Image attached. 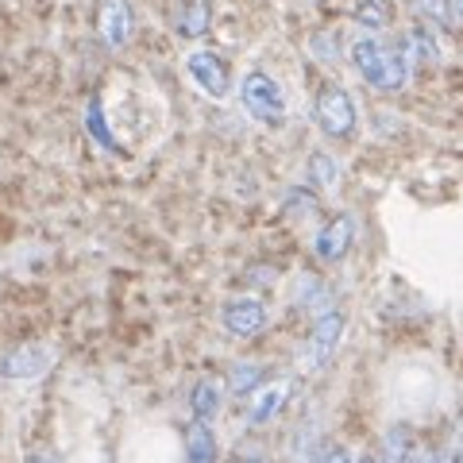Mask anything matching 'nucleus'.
<instances>
[{
	"label": "nucleus",
	"mask_w": 463,
	"mask_h": 463,
	"mask_svg": "<svg viewBox=\"0 0 463 463\" xmlns=\"http://www.w3.org/2000/svg\"><path fill=\"white\" fill-rule=\"evenodd\" d=\"M221 405H224V383L216 374H201L190 390V413L197 421H213L221 413Z\"/></svg>",
	"instance_id": "obj_15"
},
{
	"label": "nucleus",
	"mask_w": 463,
	"mask_h": 463,
	"mask_svg": "<svg viewBox=\"0 0 463 463\" xmlns=\"http://www.w3.org/2000/svg\"><path fill=\"white\" fill-rule=\"evenodd\" d=\"M182 448H185V463H221V444H216L213 421L190 417L182 429Z\"/></svg>",
	"instance_id": "obj_11"
},
{
	"label": "nucleus",
	"mask_w": 463,
	"mask_h": 463,
	"mask_svg": "<svg viewBox=\"0 0 463 463\" xmlns=\"http://www.w3.org/2000/svg\"><path fill=\"white\" fill-rule=\"evenodd\" d=\"M24 463H62V456L54 452V448H47V444H39V448H27V456H24Z\"/></svg>",
	"instance_id": "obj_25"
},
{
	"label": "nucleus",
	"mask_w": 463,
	"mask_h": 463,
	"mask_svg": "<svg viewBox=\"0 0 463 463\" xmlns=\"http://www.w3.org/2000/svg\"><path fill=\"white\" fill-rule=\"evenodd\" d=\"M417 437L410 425H390L386 437H383V452H379V463H410L413 452H417Z\"/></svg>",
	"instance_id": "obj_19"
},
{
	"label": "nucleus",
	"mask_w": 463,
	"mask_h": 463,
	"mask_svg": "<svg viewBox=\"0 0 463 463\" xmlns=\"http://www.w3.org/2000/svg\"><path fill=\"white\" fill-rule=\"evenodd\" d=\"M309 51L321 58V62H340V39H336V32H332V27L317 32V35L309 39Z\"/></svg>",
	"instance_id": "obj_23"
},
{
	"label": "nucleus",
	"mask_w": 463,
	"mask_h": 463,
	"mask_svg": "<svg viewBox=\"0 0 463 463\" xmlns=\"http://www.w3.org/2000/svg\"><path fill=\"white\" fill-rule=\"evenodd\" d=\"M282 209L294 216V221H306V216H313L317 209H321V197H317L313 185H294V190H286Z\"/></svg>",
	"instance_id": "obj_22"
},
{
	"label": "nucleus",
	"mask_w": 463,
	"mask_h": 463,
	"mask_svg": "<svg viewBox=\"0 0 463 463\" xmlns=\"http://www.w3.org/2000/svg\"><path fill=\"white\" fill-rule=\"evenodd\" d=\"M286 398H289V383H263L248 398V425L259 429V425H267L270 417H279Z\"/></svg>",
	"instance_id": "obj_14"
},
{
	"label": "nucleus",
	"mask_w": 463,
	"mask_h": 463,
	"mask_svg": "<svg viewBox=\"0 0 463 463\" xmlns=\"http://www.w3.org/2000/svg\"><path fill=\"white\" fill-rule=\"evenodd\" d=\"M313 124L321 128V136L332 139V143H344L359 132V105L355 97L344 90V85L328 81L317 90L313 97Z\"/></svg>",
	"instance_id": "obj_3"
},
{
	"label": "nucleus",
	"mask_w": 463,
	"mask_h": 463,
	"mask_svg": "<svg viewBox=\"0 0 463 463\" xmlns=\"http://www.w3.org/2000/svg\"><path fill=\"white\" fill-rule=\"evenodd\" d=\"M81 124H85V136H90L93 143L105 155H124L120 147V139L112 136V128H109V116H105V100H100L97 93L85 100V109H81Z\"/></svg>",
	"instance_id": "obj_12"
},
{
	"label": "nucleus",
	"mask_w": 463,
	"mask_h": 463,
	"mask_svg": "<svg viewBox=\"0 0 463 463\" xmlns=\"http://www.w3.org/2000/svg\"><path fill=\"white\" fill-rule=\"evenodd\" d=\"M240 105L255 124L270 128V132L274 128H282L286 116H289L286 90H282V81L274 78L270 70H248V74L240 78Z\"/></svg>",
	"instance_id": "obj_2"
},
{
	"label": "nucleus",
	"mask_w": 463,
	"mask_h": 463,
	"mask_svg": "<svg viewBox=\"0 0 463 463\" xmlns=\"http://www.w3.org/2000/svg\"><path fill=\"white\" fill-rule=\"evenodd\" d=\"M58 359V347L47 340H24L0 355V379L8 383H35L43 379Z\"/></svg>",
	"instance_id": "obj_5"
},
{
	"label": "nucleus",
	"mask_w": 463,
	"mask_h": 463,
	"mask_svg": "<svg viewBox=\"0 0 463 463\" xmlns=\"http://www.w3.org/2000/svg\"><path fill=\"white\" fill-rule=\"evenodd\" d=\"M263 383H267V367L259 364V359H236V364L228 367L224 390L228 394H236V398H251Z\"/></svg>",
	"instance_id": "obj_16"
},
{
	"label": "nucleus",
	"mask_w": 463,
	"mask_h": 463,
	"mask_svg": "<svg viewBox=\"0 0 463 463\" xmlns=\"http://www.w3.org/2000/svg\"><path fill=\"white\" fill-rule=\"evenodd\" d=\"M410 8L417 12V20L425 27H437V32H448L456 20V5L452 0H410Z\"/></svg>",
	"instance_id": "obj_21"
},
{
	"label": "nucleus",
	"mask_w": 463,
	"mask_h": 463,
	"mask_svg": "<svg viewBox=\"0 0 463 463\" xmlns=\"http://www.w3.org/2000/svg\"><path fill=\"white\" fill-rule=\"evenodd\" d=\"M340 174V158H332V151H313L306 158V185H313V190H336Z\"/></svg>",
	"instance_id": "obj_17"
},
{
	"label": "nucleus",
	"mask_w": 463,
	"mask_h": 463,
	"mask_svg": "<svg viewBox=\"0 0 463 463\" xmlns=\"http://www.w3.org/2000/svg\"><path fill=\"white\" fill-rule=\"evenodd\" d=\"M294 298H298V309L306 313L309 321H313V317H321L325 309L336 306V301H332V289L321 279H313V274H306V279L298 282V294Z\"/></svg>",
	"instance_id": "obj_20"
},
{
	"label": "nucleus",
	"mask_w": 463,
	"mask_h": 463,
	"mask_svg": "<svg viewBox=\"0 0 463 463\" xmlns=\"http://www.w3.org/2000/svg\"><path fill=\"white\" fill-rule=\"evenodd\" d=\"M306 463H352V456H347V448H344V444L325 440V444H317L313 452L306 456Z\"/></svg>",
	"instance_id": "obj_24"
},
{
	"label": "nucleus",
	"mask_w": 463,
	"mask_h": 463,
	"mask_svg": "<svg viewBox=\"0 0 463 463\" xmlns=\"http://www.w3.org/2000/svg\"><path fill=\"white\" fill-rule=\"evenodd\" d=\"M355 236H359L355 213L328 216V221L313 232V255H317V263H325V267L344 263V259L352 255V248H355Z\"/></svg>",
	"instance_id": "obj_6"
},
{
	"label": "nucleus",
	"mask_w": 463,
	"mask_h": 463,
	"mask_svg": "<svg viewBox=\"0 0 463 463\" xmlns=\"http://www.w3.org/2000/svg\"><path fill=\"white\" fill-rule=\"evenodd\" d=\"M221 328L232 340H255L267 328V306L255 294H232L221 306Z\"/></svg>",
	"instance_id": "obj_8"
},
{
	"label": "nucleus",
	"mask_w": 463,
	"mask_h": 463,
	"mask_svg": "<svg viewBox=\"0 0 463 463\" xmlns=\"http://www.w3.org/2000/svg\"><path fill=\"white\" fill-rule=\"evenodd\" d=\"M456 12H459V20H463V0H456Z\"/></svg>",
	"instance_id": "obj_29"
},
{
	"label": "nucleus",
	"mask_w": 463,
	"mask_h": 463,
	"mask_svg": "<svg viewBox=\"0 0 463 463\" xmlns=\"http://www.w3.org/2000/svg\"><path fill=\"white\" fill-rule=\"evenodd\" d=\"M185 78L213 100L232 97V70H228L224 58L216 51H209V47H194L190 54H185Z\"/></svg>",
	"instance_id": "obj_7"
},
{
	"label": "nucleus",
	"mask_w": 463,
	"mask_h": 463,
	"mask_svg": "<svg viewBox=\"0 0 463 463\" xmlns=\"http://www.w3.org/2000/svg\"><path fill=\"white\" fill-rule=\"evenodd\" d=\"M347 62L364 78V85H371V90L383 97L402 93L413 78V66H410V58H405V51L383 35H355L347 43Z\"/></svg>",
	"instance_id": "obj_1"
},
{
	"label": "nucleus",
	"mask_w": 463,
	"mask_h": 463,
	"mask_svg": "<svg viewBox=\"0 0 463 463\" xmlns=\"http://www.w3.org/2000/svg\"><path fill=\"white\" fill-rule=\"evenodd\" d=\"M410 463H440V452H432V448H417Z\"/></svg>",
	"instance_id": "obj_26"
},
{
	"label": "nucleus",
	"mask_w": 463,
	"mask_h": 463,
	"mask_svg": "<svg viewBox=\"0 0 463 463\" xmlns=\"http://www.w3.org/2000/svg\"><path fill=\"white\" fill-rule=\"evenodd\" d=\"M352 463H379V456H374V452H364V456H355Z\"/></svg>",
	"instance_id": "obj_27"
},
{
	"label": "nucleus",
	"mask_w": 463,
	"mask_h": 463,
	"mask_svg": "<svg viewBox=\"0 0 463 463\" xmlns=\"http://www.w3.org/2000/svg\"><path fill=\"white\" fill-rule=\"evenodd\" d=\"M170 27H174V35L185 43L205 39L213 32V5L209 0H182V5L170 12Z\"/></svg>",
	"instance_id": "obj_10"
},
{
	"label": "nucleus",
	"mask_w": 463,
	"mask_h": 463,
	"mask_svg": "<svg viewBox=\"0 0 463 463\" xmlns=\"http://www.w3.org/2000/svg\"><path fill=\"white\" fill-rule=\"evenodd\" d=\"M352 20L364 27V35H383L394 24V5L390 0H359L352 8Z\"/></svg>",
	"instance_id": "obj_18"
},
{
	"label": "nucleus",
	"mask_w": 463,
	"mask_h": 463,
	"mask_svg": "<svg viewBox=\"0 0 463 463\" xmlns=\"http://www.w3.org/2000/svg\"><path fill=\"white\" fill-rule=\"evenodd\" d=\"M398 47L405 51V58H410L413 70H417V66H437L440 58H444L437 35H432V27H425V24H413L410 32L398 39Z\"/></svg>",
	"instance_id": "obj_13"
},
{
	"label": "nucleus",
	"mask_w": 463,
	"mask_h": 463,
	"mask_svg": "<svg viewBox=\"0 0 463 463\" xmlns=\"http://www.w3.org/2000/svg\"><path fill=\"white\" fill-rule=\"evenodd\" d=\"M236 463H267V459H255V456H240Z\"/></svg>",
	"instance_id": "obj_28"
},
{
	"label": "nucleus",
	"mask_w": 463,
	"mask_h": 463,
	"mask_svg": "<svg viewBox=\"0 0 463 463\" xmlns=\"http://www.w3.org/2000/svg\"><path fill=\"white\" fill-rule=\"evenodd\" d=\"M97 32L109 51H124L136 39V12L128 0H100L97 5Z\"/></svg>",
	"instance_id": "obj_9"
},
{
	"label": "nucleus",
	"mask_w": 463,
	"mask_h": 463,
	"mask_svg": "<svg viewBox=\"0 0 463 463\" xmlns=\"http://www.w3.org/2000/svg\"><path fill=\"white\" fill-rule=\"evenodd\" d=\"M344 328H347V317H344L340 306H332L321 317H313V321H309V336H306V344H301V352H298L301 371L328 367L332 355H336V347H340V340H344Z\"/></svg>",
	"instance_id": "obj_4"
}]
</instances>
